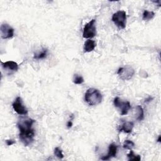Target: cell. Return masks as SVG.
Masks as SVG:
<instances>
[{
	"label": "cell",
	"mask_w": 161,
	"mask_h": 161,
	"mask_svg": "<svg viewBox=\"0 0 161 161\" xmlns=\"http://www.w3.org/2000/svg\"><path fill=\"white\" fill-rule=\"evenodd\" d=\"M13 108L20 115H26L28 114V110L23 105L22 99L20 97H17L15 102L12 104Z\"/></svg>",
	"instance_id": "8992f818"
},
{
	"label": "cell",
	"mask_w": 161,
	"mask_h": 161,
	"mask_svg": "<svg viewBox=\"0 0 161 161\" xmlns=\"http://www.w3.org/2000/svg\"><path fill=\"white\" fill-rule=\"evenodd\" d=\"M72 122L69 121V122L67 123V127H68V128H71V127L72 126Z\"/></svg>",
	"instance_id": "44dd1931"
},
{
	"label": "cell",
	"mask_w": 161,
	"mask_h": 161,
	"mask_svg": "<svg viewBox=\"0 0 161 161\" xmlns=\"http://www.w3.org/2000/svg\"><path fill=\"white\" fill-rule=\"evenodd\" d=\"M1 36L3 39H11L14 35V29L7 23H3L1 25Z\"/></svg>",
	"instance_id": "ba28073f"
},
{
	"label": "cell",
	"mask_w": 161,
	"mask_h": 161,
	"mask_svg": "<svg viewBox=\"0 0 161 161\" xmlns=\"http://www.w3.org/2000/svg\"><path fill=\"white\" fill-rule=\"evenodd\" d=\"M137 110H138V116H137V120L139 121H141L144 119V110L142 108V106L139 105L137 106Z\"/></svg>",
	"instance_id": "e0dca14e"
},
{
	"label": "cell",
	"mask_w": 161,
	"mask_h": 161,
	"mask_svg": "<svg viewBox=\"0 0 161 161\" xmlns=\"http://www.w3.org/2000/svg\"><path fill=\"white\" fill-rule=\"evenodd\" d=\"M2 66L3 69H7L10 71L16 72L18 69V65L13 61H7L5 62H2Z\"/></svg>",
	"instance_id": "30bf717a"
},
{
	"label": "cell",
	"mask_w": 161,
	"mask_h": 161,
	"mask_svg": "<svg viewBox=\"0 0 161 161\" xmlns=\"http://www.w3.org/2000/svg\"><path fill=\"white\" fill-rule=\"evenodd\" d=\"M95 22L96 20L93 19L85 25L83 33V36L84 38H93L96 35V28L95 26Z\"/></svg>",
	"instance_id": "277c9868"
},
{
	"label": "cell",
	"mask_w": 161,
	"mask_h": 161,
	"mask_svg": "<svg viewBox=\"0 0 161 161\" xmlns=\"http://www.w3.org/2000/svg\"><path fill=\"white\" fill-rule=\"evenodd\" d=\"M114 104L115 107L118 108L121 110L122 115H126L131 108L130 103L128 101H122L118 97L115 98Z\"/></svg>",
	"instance_id": "5b68a950"
},
{
	"label": "cell",
	"mask_w": 161,
	"mask_h": 161,
	"mask_svg": "<svg viewBox=\"0 0 161 161\" xmlns=\"http://www.w3.org/2000/svg\"><path fill=\"white\" fill-rule=\"evenodd\" d=\"M134 73H135V71L130 66L121 67L118 71V74L123 80H129L132 77Z\"/></svg>",
	"instance_id": "52a82bcc"
},
{
	"label": "cell",
	"mask_w": 161,
	"mask_h": 161,
	"mask_svg": "<svg viewBox=\"0 0 161 161\" xmlns=\"http://www.w3.org/2000/svg\"><path fill=\"white\" fill-rule=\"evenodd\" d=\"M117 146L114 144H112L109 146L108 154L105 156L102 157L101 160H107L112 157H115L117 155Z\"/></svg>",
	"instance_id": "9c48e42d"
},
{
	"label": "cell",
	"mask_w": 161,
	"mask_h": 161,
	"mask_svg": "<svg viewBox=\"0 0 161 161\" xmlns=\"http://www.w3.org/2000/svg\"><path fill=\"white\" fill-rule=\"evenodd\" d=\"M95 47H96V43L94 40H88L85 43L84 52H90L94 49Z\"/></svg>",
	"instance_id": "8fae6325"
},
{
	"label": "cell",
	"mask_w": 161,
	"mask_h": 161,
	"mask_svg": "<svg viewBox=\"0 0 161 161\" xmlns=\"http://www.w3.org/2000/svg\"><path fill=\"white\" fill-rule=\"evenodd\" d=\"M133 123L131 122H126L123 123L121 128H120V131H124L125 133H130L133 128Z\"/></svg>",
	"instance_id": "7c38bea8"
},
{
	"label": "cell",
	"mask_w": 161,
	"mask_h": 161,
	"mask_svg": "<svg viewBox=\"0 0 161 161\" xmlns=\"http://www.w3.org/2000/svg\"><path fill=\"white\" fill-rule=\"evenodd\" d=\"M54 154L56 157H58L59 159H63L64 158V154L62 153V151L59 147H56L55 149Z\"/></svg>",
	"instance_id": "d6986e66"
},
{
	"label": "cell",
	"mask_w": 161,
	"mask_h": 161,
	"mask_svg": "<svg viewBox=\"0 0 161 161\" xmlns=\"http://www.w3.org/2000/svg\"><path fill=\"white\" fill-rule=\"evenodd\" d=\"M47 50L44 49L39 54H36L34 56V59H42L47 57Z\"/></svg>",
	"instance_id": "2e32d148"
},
{
	"label": "cell",
	"mask_w": 161,
	"mask_h": 161,
	"mask_svg": "<svg viewBox=\"0 0 161 161\" xmlns=\"http://www.w3.org/2000/svg\"><path fill=\"white\" fill-rule=\"evenodd\" d=\"M112 20L120 29H124L125 28L126 22V15L125 12H117L113 14Z\"/></svg>",
	"instance_id": "3957f363"
},
{
	"label": "cell",
	"mask_w": 161,
	"mask_h": 161,
	"mask_svg": "<svg viewBox=\"0 0 161 161\" xmlns=\"http://www.w3.org/2000/svg\"><path fill=\"white\" fill-rule=\"evenodd\" d=\"M160 139H161V137H160V136H159V138H158V139H157V142H160Z\"/></svg>",
	"instance_id": "7402d4cb"
},
{
	"label": "cell",
	"mask_w": 161,
	"mask_h": 161,
	"mask_svg": "<svg viewBox=\"0 0 161 161\" xmlns=\"http://www.w3.org/2000/svg\"><path fill=\"white\" fill-rule=\"evenodd\" d=\"M127 157L129 159V160H136V161H140L141 159V157L139 155H135L133 153V151L132 150H130V153L127 154Z\"/></svg>",
	"instance_id": "5bb4252c"
},
{
	"label": "cell",
	"mask_w": 161,
	"mask_h": 161,
	"mask_svg": "<svg viewBox=\"0 0 161 161\" xmlns=\"http://www.w3.org/2000/svg\"><path fill=\"white\" fill-rule=\"evenodd\" d=\"M85 99L89 105L95 106L101 103L102 101V94L99 90L94 88H90L85 94Z\"/></svg>",
	"instance_id": "7a4b0ae2"
},
{
	"label": "cell",
	"mask_w": 161,
	"mask_h": 161,
	"mask_svg": "<svg viewBox=\"0 0 161 161\" xmlns=\"http://www.w3.org/2000/svg\"><path fill=\"white\" fill-rule=\"evenodd\" d=\"M155 16V13L153 12H149L145 10L143 13V20H149L152 19Z\"/></svg>",
	"instance_id": "4fadbf2b"
},
{
	"label": "cell",
	"mask_w": 161,
	"mask_h": 161,
	"mask_svg": "<svg viewBox=\"0 0 161 161\" xmlns=\"http://www.w3.org/2000/svg\"><path fill=\"white\" fill-rule=\"evenodd\" d=\"M35 121L29 118H21L18 121L17 126L20 130L19 137L25 146H29L34 140L35 131L32 128Z\"/></svg>",
	"instance_id": "6da1fadb"
},
{
	"label": "cell",
	"mask_w": 161,
	"mask_h": 161,
	"mask_svg": "<svg viewBox=\"0 0 161 161\" xmlns=\"http://www.w3.org/2000/svg\"><path fill=\"white\" fill-rule=\"evenodd\" d=\"M135 146V144H134L132 141L131 140H125L124 144H123V148L126 149H131L132 148L134 147Z\"/></svg>",
	"instance_id": "ac0fdd59"
},
{
	"label": "cell",
	"mask_w": 161,
	"mask_h": 161,
	"mask_svg": "<svg viewBox=\"0 0 161 161\" xmlns=\"http://www.w3.org/2000/svg\"><path fill=\"white\" fill-rule=\"evenodd\" d=\"M6 143L8 146H11L12 145H13L14 144H15V142L13 140H6Z\"/></svg>",
	"instance_id": "ffe728a7"
},
{
	"label": "cell",
	"mask_w": 161,
	"mask_h": 161,
	"mask_svg": "<svg viewBox=\"0 0 161 161\" xmlns=\"http://www.w3.org/2000/svg\"><path fill=\"white\" fill-rule=\"evenodd\" d=\"M73 83L76 85H80L84 83V79L81 76L75 74L73 78Z\"/></svg>",
	"instance_id": "9a60e30c"
}]
</instances>
